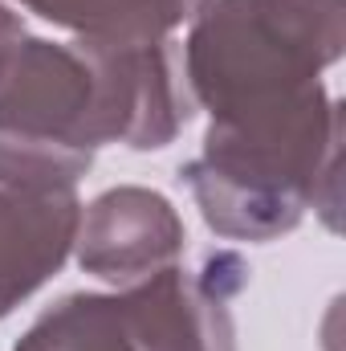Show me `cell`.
Returning a JSON list of instances; mask_svg holds the SVG:
<instances>
[{"label": "cell", "instance_id": "obj_7", "mask_svg": "<svg viewBox=\"0 0 346 351\" xmlns=\"http://www.w3.org/2000/svg\"><path fill=\"white\" fill-rule=\"evenodd\" d=\"M66 29L78 41L147 45L168 41L179 25H191L212 0H4Z\"/></svg>", "mask_w": 346, "mask_h": 351}, {"label": "cell", "instance_id": "obj_5", "mask_svg": "<svg viewBox=\"0 0 346 351\" xmlns=\"http://www.w3.org/2000/svg\"><path fill=\"white\" fill-rule=\"evenodd\" d=\"M183 217L163 192L143 184H118L82 204L74 258L86 274L122 290L175 265L183 258Z\"/></svg>", "mask_w": 346, "mask_h": 351}, {"label": "cell", "instance_id": "obj_2", "mask_svg": "<svg viewBox=\"0 0 346 351\" xmlns=\"http://www.w3.org/2000/svg\"><path fill=\"white\" fill-rule=\"evenodd\" d=\"M343 106L326 86L285 110L208 123L204 147L183 164V184L204 225L224 241H277L306 213L338 229Z\"/></svg>", "mask_w": 346, "mask_h": 351}, {"label": "cell", "instance_id": "obj_1", "mask_svg": "<svg viewBox=\"0 0 346 351\" xmlns=\"http://www.w3.org/2000/svg\"><path fill=\"white\" fill-rule=\"evenodd\" d=\"M179 41H49L0 0V135L98 152H159L191 123Z\"/></svg>", "mask_w": 346, "mask_h": 351}, {"label": "cell", "instance_id": "obj_6", "mask_svg": "<svg viewBox=\"0 0 346 351\" xmlns=\"http://www.w3.org/2000/svg\"><path fill=\"white\" fill-rule=\"evenodd\" d=\"M78 188L29 184L0 172V319L66 269L78 245Z\"/></svg>", "mask_w": 346, "mask_h": 351}, {"label": "cell", "instance_id": "obj_4", "mask_svg": "<svg viewBox=\"0 0 346 351\" xmlns=\"http://www.w3.org/2000/svg\"><path fill=\"white\" fill-rule=\"evenodd\" d=\"M249 269L237 254H208L200 269L175 262L135 286L118 290L122 323L135 351H241L232 298Z\"/></svg>", "mask_w": 346, "mask_h": 351}, {"label": "cell", "instance_id": "obj_8", "mask_svg": "<svg viewBox=\"0 0 346 351\" xmlns=\"http://www.w3.org/2000/svg\"><path fill=\"white\" fill-rule=\"evenodd\" d=\"M12 351H135L127 323H122V306H118V290L102 294V290H78L57 298L53 306H45L29 331L16 339Z\"/></svg>", "mask_w": 346, "mask_h": 351}, {"label": "cell", "instance_id": "obj_3", "mask_svg": "<svg viewBox=\"0 0 346 351\" xmlns=\"http://www.w3.org/2000/svg\"><path fill=\"white\" fill-rule=\"evenodd\" d=\"M343 45V0H212L179 53L196 110L237 123L314 94Z\"/></svg>", "mask_w": 346, "mask_h": 351}]
</instances>
